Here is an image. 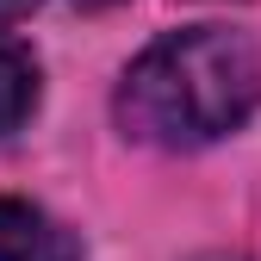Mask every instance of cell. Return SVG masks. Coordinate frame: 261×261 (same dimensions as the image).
<instances>
[{
    "instance_id": "6da1fadb",
    "label": "cell",
    "mask_w": 261,
    "mask_h": 261,
    "mask_svg": "<svg viewBox=\"0 0 261 261\" xmlns=\"http://www.w3.org/2000/svg\"><path fill=\"white\" fill-rule=\"evenodd\" d=\"M261 106V44L230 25H187L155 38L118 81L124 137L155 149H199Z\"/></svg>"
},
{
    "instance_id": "7a4b0ae2",
    "label": "cell",
    "mask_w": 261,
    "mask_h": 261,
    "mask_svg": "<svg viewBox=\"0 0 261 261\" xmlns=\"http://www.w3.org/2000/svg\"><path fill=\"white\" fill-rule=\"evenodd\" d=\"M0 261H81V243L31 199L0 193Z\"/></svg>"
},
{
    "instance_id": "3957f363",
    "label": "cell",
    "mask_w": 261,
    "mask_h": 261,
    "mask_svg": "<svg viewBox=\"0 0 261 261\" xmlns=\"http://www.w3.org/2000/svg\"><path fill=\"white\" fill-rule=\"evenodd\" d=\"M31 106H38V62L13 38H0V137H13L31 118Z\"/></svg>"
},
{
    "instance_id": "277c9868",
    "label": "cell",
    "mask_w": 261,
    "mask_h": 261,
    "mask_svg": "<svg viewBox=\"0 0 261 261\" xmlns=\"http://www.w3.org/2000/svg\"><path fill=\"white\" fill-rule=\"evenodd\" d=\"M31 7H38V0H0V31H13V25L31 13Z\"/></svg>"
}]
</instances>
